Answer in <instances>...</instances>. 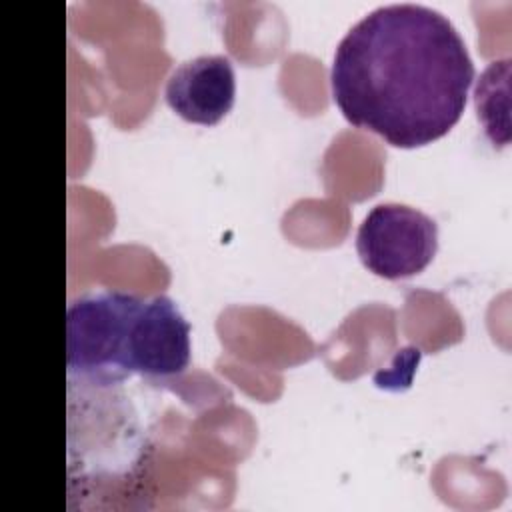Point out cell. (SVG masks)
<instances>
[{
    "instance_id": "cell-3",
    "label": "cell",
    "mask_w": 512,
    "mask_h": 512,
    "mask_svg": "<svg viewBox=\"0 0 512 512\" xmlns=\"http://www.w3.org/2000/svg\"><path fill=\"white\" fill-rule=\"evenodd\" d=\"M362 264L386 280L422 272L438 250V224L424 212L396 202L374 206L358 226Z\"/></svg>"
},
{
    "instance_id": "cell-1",
    "label": "cell",
    "mask_w": 512,
    "mask_h": 512,
    "mask_svg": "<svg viewBox=\"0 0 512 512\" xmlns=\"http://www.w3.org/2000/svg\"><path fill=\"white\" fill-rule=\"evenodd\" d=\"M474 64L442 12L414 2L364 14L338 42L330 86L344 118L398 148L430 144L460 120Z\"/></svg>"
},
{
    "instance_id": "cell-2",
    "label": "cell",
    "mask_w": 512,
    "mask_h": 512,
    "mask_svg": "<svg viewBox=\"0 0 512 512\" xmlns=\"http://www.w3.org/2000/svg\"><path fill=\"white\" fill-rule=\"evenodd\" d=\"M142 302L122 290H100L68 304L66 366L70 384L112 388L134 374L130 334Z\"/></svg>"
},
{
    "instance_id": "cell-5",
    "label": "cell",
    "mask_w": 512,
    "mask_h": 512,
    "mask_svg": "<svg viewBox=\"0 0 512 512\" xmlns=\"http://www.w3.org/2000/svg\"><path fill=\"white\" fill-rule=\"evenodd\" d=\"M164 98L186 122L214 126L232 108L236 76L228 56L202 54L182 62L166 80Z\"/></svg>"
},
{
    "instance_id": "cell-4",
    "label": "cell",
    "mask_w": 512,
    "mask_h": 512,
    "mask_svg": "<svg viewBox=\"0 0 512 512\" xmlns=\"http://www.w3.org/2000/svg\"><path fill=\"white\" fill-rule=\"evenodd\" d=\"M190 364V324L164 294L144 300L130 334L132 372L148 378H172Z\"/></svg>"
}]
</instances>
